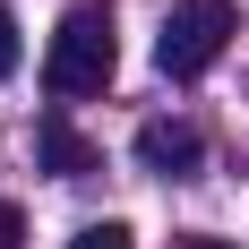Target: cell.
Listing matches in <instances>:
<instances>
[{
    "label": "cell",
    "mask_w": 249,
    "mask_h": 249,
    "mask_svg": "<svg viewBox=\"0 0 249 249\" xmlns=\"http://www.w3.org/2000/svg\"><path fill=\"white\" fill-rule=\"evenodd\" d=\"M121 52H112V0H77L69 18L52 26V52H43V86L60 103H86L112 86Z\"/></svg>",
    "instance_id": "cell-1"
},
{
    "label": "cell",
    "mask_w": 249,
    "mask_h": 249,
    "mask_svg": "<svg viewBox=\"0 0 249 249\" xmlns=\"http://www.w3.org/2000/svg\"><path fill=\"white\" fill-rule=\"evenodd\" d=\"M232 26H241L232 0H172V18H163V35H155V69L163 77H206L215 60H224Z\"/></svg>",
    "instance_id": "cell-2"
},
{
    "label": "cell",
    "mask_w": 249,
    "mask_h": 249,
    "mask_svg": "<svg viewBox=\"0 0 249 249\" xmlns=\"http://www.w3.org/2000/svg\"><path fill=\"white\" fill-rule=\"evenodd\" d=\"M138 163H146L155 180H189L206 163V146H198L189 121H146V129H138Z\"/></svg>",
    "instance_id": "cell-3"
},
{
    "label": "cell",
    "mask_w": 249,
    "mask_h": 249,
    "mask_svg": "<svg viewBox=\"0 0 249 249\" xmlns=\"http://www.w3.org/2000/svg\"><path fill=\"white\" fill-rule=\"evenodd\" d=\"M43 163H52V172H60V180H86V172H103V155L86 146V138H77V129L60 121V112H52V121H43Z\"/></svg>",
    "instance_id": "cell-4"
},
{
    "label": "cell",
    "mask_w": 249,
    "mask_h": 249,
    "mask_svg": "<svg viewBox=\"0 0 249 249\" xmlns=\"http://www.w3.org/2000/svg\"><path fill=\"white\" fill-rule=\"evenodd\" d=\"M69 249H129V224H86Z\"/></svg>",
    "instance_id": "cell-5"
},
{
    "label": "cell",
    "mask_w": 249,
    "mask_h": 249,
    "mask_svg": "<svg viewBox=\"0 0 249 249\" xmlns=\"http://www.w3.org/2000/svg\"><path fill=\"white\" fill-rule=\"evenodd\" d=\"M18 52H26V43H18V18H9V9H0V77L18 69Z\"/></svg>",
    "instance_id": "cell-6"
},
{
    "label": "cell",
    "mask_w": 249,
    "mask_h": 249,
    "mask_svg": "<svg viewBox=\"0 0 249 249\" xmlns=\"http://www.w3.org/2000/svg\"><path fill=\"white\" fill-rule=\"evenodd\" d=\"M18 241H26V215H18L9 198H0V249H18Z\"/></svg>",
    "instance_id": "cell-7"
},
{
    "label": "cell",
    "mask_w": 249,
    "mask_h": 249,
    "mask_svg": "<svg viewBox=\"0 0 249 249\" xmlns=\"http://www.w3.org/2000/svg\"><path fill=\"white\" fill-rule=\"evenodd\" d=\"M172 249H241V241H206V232H189V241H172Z\"/></svg>",
    "instance_id": "cell-8"
}]
</instances>
